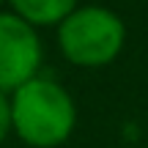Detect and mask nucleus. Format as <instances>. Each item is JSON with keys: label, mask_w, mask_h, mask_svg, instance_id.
I'll use <instances>...</instances> for the list:
<instances>
[{"label": "nucleus", "mask_w": 148, "mask_h": 148, "mask_svg": "<svg viewBox=\"0 0 148 148\" xmlns=\"http://www.w3.org/2000/svg\"><path fill=\"white\" fill-rule=\"evenodd\" d=\"M3 3H5V0H0V5H3Z\"/></svg>", "instance_id": "6"}, {"label": "nucleus", "mask_w": 148, "mask_h": 148, "mask_svg": "<svg viewBox=\"0 0 148 148\" xmlns=\"http://www.w3.org/2000/svg\"><path fill=\"white\" fill-rule=\"evenodd\" d=\"M126 25L104 5H77L58 25V47L79 69H101L121 55Z\"/></svg>", "instance_id": "2"}, {"label": "nucleus", "mask_w": 148, "mask_h": 148, "mask_svg": "<svg viewBox=\"0 0 148 148\" xmlns=\"http://www.w3.org/2000/svg\"><path fill=\"white\" fill-rule=\"evenodd\" d=\"M77 107L69 90L49 77H33L11 93V129L30 148H55L69 140Z\"/></svg>", "instance_id": "1"}, {"label": "nucleus", "mask_w": 148, "mask_h": 148, "mask_svg": "<svg viewBox=\"0 0 148 148\" xmlns=\"http://www.w3.org/2000/svg\"><path fill=\"white\" fill-rule=\"evenodd\" d=\"M77 3L79 0H8L11 11L25 22H30L33 27L60 25L77 8Z\"/></svg>", "instance_id": "4"}, {"label": "nucleus", "mask_w": 148, "mask_h": 148, "mask_svg": "<svg viewBox=\"0 0 148 148\" xmlns=\"http://www.w3.org/2000/svg\"><path fill=\"white\" fill-rule=\"evenodd\" d=\"M41 58L44 49L36 27L14 11H0V90L11 96L38 77Z\"/></svg>", "instance_id": "3"}, {"label": "nucleus", "mask_w": 148, "mask_h": 148, "mask_svg": "<svg viewBox=\"0 0 148 148\" xmlns=\"http://www.w3.org/2000/svg\"><path fill=\"white\" fill-rule=\"evenodd\" d=\"M11 132H14V129H11V96L0 90V143H3Z\"/></svg>", "instance_id": "5"}]
</instances>
